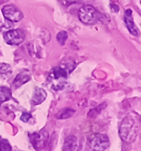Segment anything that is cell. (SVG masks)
I'll return each mask as SVG.
<instances>
[{"label":"cell","mask_w":141,"mask_h":151,"mask_svg":"<svg viewBox=\"0 0 141 151\" xmlns=\"http://www.w3.org/2000/svg\"><path fill=\"white\" fill-rule=\"evenodd\" d=\"M137 134V125L136 120L131 116L125 117L119 125L120 138L128 143H131L136 139Z\"/></svg>","instance_id":"cell-1"},{"label":"cell","mask_w":141,"mask_h":151,"mask_svg":"<svg viewBox=\"0 0 141 151\" xmlns=\"http://www.w3.org/2000/svg\"><path fill=\"white\" fill-rule=\"evenodd\" d=\"M69 74L70 73H68V71L62 64L54 67V69L52 71L48 79L51 82V87L55 91L63 89L64 86L65 80L67 79Z\"/></svg>","instance_id":"cell-2"},{"label":"cell","mask_w":141,"mask_h":151,"mask_svg":"<svg viewBox=\"0 0 141 151\" xmlns=\"http://www.w3.org/2000/svg\"><path fill=\"white\" fill-rule=\"evenodd\" d=\"M78 17L81 22L85 24H94L101 18V14L92 6L86 5L80 8Z\"/></svg>","instance_id":"cell-3"},{"label":"cell","mask_w":141,"mask_h":151,"mask_svg":"<svg viewBox=\"0 0 141 151\" xmlns=\"http://www.w3.org/2000/svg\"><path fill=\"white\" fill-rule=\"evenodd\" d=\"M89 147L94 151H105L109 146L108 136L101 133H94L88 138Z\"/></svg>","instance_id":"cell-4"},{"label":"cell","mask_w":141,"mask_h":151,"mask_svg":"<svg viewBox=\"0 0 141 151\" xmlns=\"http://www.w3.org/2000/svg\"><path fill=\"white\" fill-rule=\"evenodd\" d=\"M25 38V33L22 29L9 30L4 34V40L7 45H18L22 44Z\"/></svg>","instance_id":"cell-5"},{"label":"cell","mask_w":141,"mask_h":151,"mask_svg":"<svg viewBox=\"0 0 141 151\" xmlns=\"http://www.w3.org/2000/svg\"><path fill=\"white\" fill-rule=\"evenodd\" d=\"M2 14L6 20L13 22V23L19 22L23 18L22 12L18 8H17L15 6H12V5L5 6L2 9Z\"/></svg>","instance_id":"cell-6"},{"label":"cell","mask_w":141,"mask_h":151,"mask_svg":"<svg viewBox=\"0 0 141 151\" xmlns=\"http://www.w3.org/2000/svg\"><path fill=\"white\" fill-rule=\"evenodd\" d=\"M124 19H125V24L127 25V28L129 29V33L133 35H137L138 31L137 26L135 25L134 19L132 17V11L130 9H127L125 11V15H124Z\"/></svg>","instance_id":"cell-7"},{"label":"cell","mask_w":141,"mask_h":151,"mask_svg":"<svg viewBox=\"0 0 141 151\" xmlns=\"http://www.w3.org/2000/svg\"><path fill=\"white\" fill-rule=\"evenodd\" d=\"M63 151H80V143L76 137L70 136L65 139Z\"/></svg>","instance_id":"cell-8"},{"label":"cell","mask_w":141,"mask_h":151,"mask_svg":"<svg viewBox=\"0 0 141 151\" xmlns=\"http://www.w3.org/2000/svg\"><path fill=\"white\" fill-rule=\"evenodd\" d=\"M46 98H47V93L44 89L39 87L35 88L33 98H32V103L34 105H39L41 103H43Z\"/></svg>","instance_id":"cell-9"},{"label":"cell","mask_w":141,"mask_h":151,"mask_svg":"<svg viewBox=\"0 0 141 151\" xmlns=\"http://www.w3.org/2000/svg\"><path fill=\"white\" fill-rule=\"evenodd\" d=\"M30 80H31V74L28 72H23L16 77L15 81L13 82V86L16 88H18V87L24 85L25 82L29 81Z\"/></svg>","instance_id":"cell-10"},{"label":"cell","mask_w":141,"mask_h":151,"mask_svg":"<svg viewBox=\"0 0 141 151\" xmlns=\"http://www.w3.org/2000/svg\"><path fill=\"white\" fill-rule=\"evenodd\" d=\"M11 98V90L8 87H0V104Z\"/></svg>","instance_id":"cell-11"},{"label":"cell","mask_w":141,"mask_h":151,"mask_svg":"<svg viewBox=\"0 0 141 151\" xmlns=\"http://www.w3.org/2000/svg\"><path fill=\"white\" fill-rule=\"evenodd\" d=\"M47 136L48 135H45V137H42V134H34L33 138H31L32 143H34L35 146H39V147H40V145H44Z\"/></svg>","instance_id":"cell-12"},{"label":"cell","mask_w":141,"mask_h":151,"mask_svg":"<svg viewBox=\"0 0 141 151\" xmlns=\"http://www.w3.org/2000/svg\"><path fill=\"white\" fill-rule=\"evenodd\" d=\"M75 113V111L73 109H69V108H66L57 115V119H69L72 117L73 114Z\"/></svg>","instance_id":"cell-13"},{"label":"cell","mask_w":141,"mask_h":151,"mask_svg":"<svg viewBox=\"0 0 141 151\" xmlns=\"http://www.w3.org/2000/svg\"><path fill=\"white\" fill-rule=\"evenodd\" d=\"M11 73L12 69L8 63H0V77H6Z\"/></svg>","instance_id":"cell-14"},{"label":"cell","mask_w":141,"mask_h":151,"mask_svg":"<svg viewBox=\"0 0 141 151\" xmlns=\"http://www.w3.org/2000/svg\"><path fill=\"white\" fill-rule=\"evenodd\" d=\"M56 37H57L58 42L62 45H63L65 44V42H66V40L68 39V34L65 31H61V32H59L57 34V36H56Z\"/></svg>","instance_id":"cell-15"},{"label":"cell","mask_w":141,"mask_h":151,"mask_svg":"<svg viewBox=\"0 0 141 151\" xmlns=\"http://www.w3.org/2000/svg\"><path fill=\"white\" fill-rule=\"evenodd\" d=\"M0 151H12V147L6 140H0Z\"/></svg>","instance_id":"cell-16"},{"label":"cell","mask_w":141,"mask_h":151,"mask_svg":"<svg viewBox=\"0 0 141 151\" xmlns=\"http://www.w3.org/2000/svg\"><path fill=\"white\" fill-rule=\"evenodd\" d=\"M32 118V115L30 113H28V112H24L22 114L21 116V120L24 121V122H28Z\"/></svg>","instance_id":"cell-17"},{"label":"cell","mask_w":141,"mask_h":151,"mask_svg":"<svg viewBox=\"0 0 141 151\" xmlns=\"http://www.w3.org/2000/svg\"><path fill=\"white\" fill-rule=\"evenodd\" d=\"M66 1H67L69 4H73V3H77V2L81 1V0H66Z\"/></svg>","instance_id":"cell-18"}]
</instances>
